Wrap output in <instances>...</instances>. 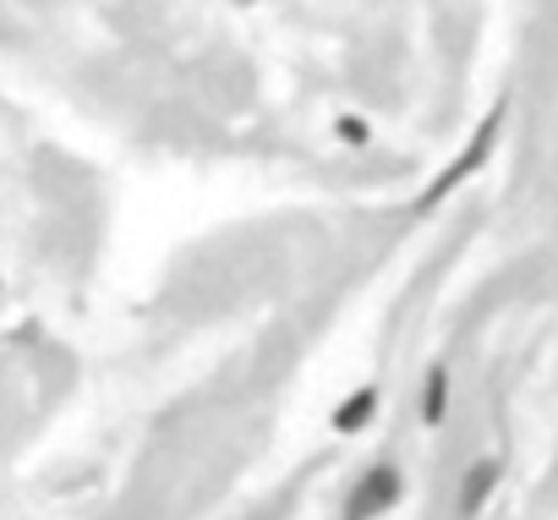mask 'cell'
<instances>
[{
    "label": "cell",
    "mask_w": 558,
    "mask_h": 520,
    "mask_svg": "<svg viewBox=\"0 0 558 520\" xmlns=\"http://www.w3.org/2000/svg\"><path fill=\"white\" fill-rule=\"evenodd\" d=\"M400 493H405V476H400V465H389V460H378L356 487H351V504H345V520H378V515H389L395 504H400Z\"/></svg>",
    "instance_id": "6da1fadb"
},
{
    "label": "cell",
    "mask_w": 558,
    "mask_h": 520,
    "mask_svg": "<svg viewBox=\"0 0 558 520\" xmlns=\"http://www.w3.org/2000/svg\"><path fill=\"white\" fill-rule=\"evenodd\" d=\"M498 482H504V460H476V465L465 471V482H460V515H465V520H476Z\"/></svg>",
    "instance_id": "7a4b0ae2"
},
{
    "label": "cell",
    "mask_w": 558,
    "mask_h": 520,
    "mask_svg": "<svg viewBox=\"0 0 558 520\" xmlns=\"http://www.w3.org/2000/svg\"><path fill=\"white\" fill-rule=\"evenodd\" d=\"M378 400H384L378 384H362L356 395H345V400L335 406V433H362V427L378 416Z\"/></svg>",
    "instance_id": "3957f363"
},
{
    "label": "cell",
    "mask_w": 558,
    "mask_h": 520,
    "mask_svg": "<svg viewBox=\"0 0 558 520\" xmlns=\"http://www.w3.org/2000/svg\"><path fill=\"white\" fill-rule=\"evenodd\" d=\"M444 416H449V367L433 362V367H427V384H422V422L438 427Z\"/></svg>",
    "instance_id": "277c9868"
},
{
    "label": "cell",
    "mask_w": 558,
    "mask_h": 520,
    "mask_svg": "<svg viewBox=\"0 0 558 520\" xmlns=\"http://www.w3.org/2000/svg\"><path fill=\"white\" fill-rule=\"evenodd\" d=\"M340 137H351V143H367V126H362V121H340Z\"/></svg>",
    "instance_id": "5b68a950"
}]
</instances>
